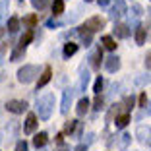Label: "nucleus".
Masks as SVG:
<instances>
[{"instance_id":"obj_34","label":"nucleus","mask_w":151,"mask_h":151,"mask_svg":"<svg viewBox=\"0 0 151 151\" xmlns=\"http://www.w3.org/2000/svg\"><path fill=\"white\" fill-rule=\"evenodd\" d=\"M132 10H134V14H136V16H139V14H142V6H138V4H134Z\"/></svg>"},{"instance_id":"obj_17","label":"nucleus","mask_w":151,"mask_h":151,"mask_svg":"<svg viewBox=\"0 0 151 151\" xmlns=\"http://www.w3.org/2000/svg\"><path fill=\"white\" fill-rule=\"evenodd\" d=\"M145 37H147V29L145 27H138V29H136V43L143 45L145 43Z\"/></svg>"},{"instance_id":"obj_4","label":"nucleus","mask_w":151,"mask_h":151,"mask_svg":"<svg viewBox=\"0 0 151 151\" xmlns=\"http://www.w3.org/2000/svg\"><path fill=\"white\" fill-rule=\"evenodd\" d=\"M6 109H8V112L22 114V112L27 111V103H25V101H19V99H12V101L6 103Z\"/></svg>"},{"instance_id":"obj_38","label":"nucleus","mask_w":151,"mask_h":151,"mask_svg":"<svg viewBox=\"0 0 151 151\" xmlns=\"http://www.w3.org/2000/svg\"><path fill=\"white\" fill-rule=\"evenodd\" d=\"M85 2H93V0H85Z\"/></svg>"},{"instance_id":"obj_10","label":"nucleus","mask_w":151,"mask_h":151,"mask_svg":"<svg viewBox=\"0 0 151 151\" xmlns=\"http://www.w3.org/2000/svg\"><path fill=\"white\" fill-rule=\"evenodd\" d=\"M47 142H49V136H47V132H39L35 134V138H33V145L39 149V147H45L47 145Z\"/></svg>"},{"instance_id":"obj_15","label":"nucleus","mask_w":151,"mask_h":151,"mask_svg":"<svg viewBox=\"0 0 151 151\" xmlns=\"http://www.w3.org/2000/svg\"><path fill=\"white\" fill-rule=\"evenodd\" d=\"M101 60H103V50L101 49H97L93 52V56H91V66L97 70V68H101Z\"/></svg>"},{"instance_id":"obj_36","label":"nucleus","mask_w":151,"mask_h":151,"mask_svg":"<svg viewBox=\"0 0 151 151\" xmlns=\"http://www.w3.org/2000/svg\"><path fill=\"white\" fill-rule=\"evenodd\" d=\"M74 151H87V147H85V145H83V143H80V145L76 147V149H74Z\"/></svg>"},{"instance_id":"obj_9","label":"nucleus","mask_w":151,"mask_h":151,"mask_svg":"<svg viewBox=\"0 0 151 151\" xmlns=\"http://www.w3.org/2000/svg\"><path fill=\"white\" fill-rule=\"evenodd\" d=\"M50 78H52V70H50V66H47L43 70V74H41L39 78V83H37V87H45V85L50 81Z\"/></svg>"},{"instance_id":"obj_28","label":"nucleus","mask_w":151,"mask_h":151,"mask_svg":"<svg viewBox=\"0 0 151 151\" xmlns=\"http://www.w3.org/2000/svg\"><path fill=\"white\" fill-rule=\"evenodd\" d=\"M132 139V136H128V134H124V136H120V142H118V147L120 149H126V145H128V142Z\"/></svg>"},{"instance_id":"obj_16","label":"nucleus","mask_w":151,"mask_h":151,"mask_svg":"<svg viewBox=\"0 0 151 151\" xmlns=\"http://www.w3.org/2000/svg\"><path fill=\"white\" fill-rule=\"evenodd\" d=\"M76 52H78V45H76V43H66V45H64V56H66V58L74 56Z\"/></svg>"},{"instance_id":"obj_5","label":"nucleus","mask_w":151,"mask_h":151,"mask_svg":"<svg viewBox=\"0 0 151 151\" xmlns=\"http://www.w3.org/2000/svg\"><path fill=\"white\" fill-rule=\"evenodd\" d=\"M128 12V8H126V2L124 0H114V6H112V12H111V16L112 18H122L124 14Z\"/></svg>"},{"instance_id":"obj_29","label":"nucleus","mask_w":151,"mask_h":151,"mask_svg":"<svg viewBox=\"0 0 151 151\" xmlns=\"http://www.w3.org/2000/svg\"><path fill=\"white\" fill-rule=\"evenodd\" d=\"M101 89H103V78H101V76H99L97 80H95V85H93V91H95V93H97V95H101Z\"/></svg>"},{"instance_id":"obj_31","label":"nucleus","mask_w":151,"mask_h":151,"mask_svg":"<svg viewBox=\"0 0 151 151\" xmlns=\"http://www.w3.org/2000/svg\"><path fill=\"white\" fill-rule=\"evenodd\" d=\"M16 151H27V143H25V142H18V145H16Z\"/></svg>"},{"instance_id":"obj_11","label":"nucleus","mask_w":151,"mask_h":151,"mask_svg":"<svg viewBox=\"0 0 151 151\" xmlns=\"http://www.w3.org/2000/svg\"><path fill=\"white\" fill-rule=\"evenodd\" d=\"M136 138H139L142 142H149V139H151V128H147V126H139V128L136 130Z\"/></svg>"},{"instance_id":"obj_7","label":"nucleus","mask_w":151,"mask_h":151,"mask_svg":"<svg viewBox=\"0 0 151 151\" xmlns=\"http://www.w3.org/2000/svg\"><path fill=\"white\" fill-rule=\"evenodd\" d=\"M70 103H72V89H64V93H62V107H60L62 114H66V112H68Z\"/></svg>"},{"instance_id":"obj_30","label":"nucleus","mask_w":151,"mask_h":151,"mask_svg":"<svg viewBox=\"0 0 151 151\" xmlns=\"http://www.w3.org/2000/svg\"><path fill=\"white\" fill-rule=\"evenodd\" d=\"M93 105H95V111H101V109H103V97H99V95H97V97H95V101H93Z\"/></svg>"},{"instance_id":"obj_2","label":"nucleus","mask_w":151,"mask_h":151,"mask_svg":"<svg viewBox=\"0 0 151 151\" xmlns=\"http://www.w3.org/2000/svg\"><path fill=\"white\" fill-rule=\"evenodd\" d=\"M37 74H39L37 66H33V64H25L23 68L18 70V81H19V83H31V81L35 80Z\"/></svg>"},{"instance_id":"obj_18","label":"nucleus","mask_w":151,"mask_h":151,"mask_svg":"<svg viewBox=\"0 0 151 151\" xmlns=\"http://www.w3.org/2000/svg\"><path fill=\"white\" fill-rule=\"evenodd\" d=\"M128 122H130V114H118V116H116V120H114L116 128H126Z\"/></svg>"},{"instance_id":"obj_22","label":"nucleus","mask_w":151,"mask_h":151,"mask_svg":"<svg viewBox=\"0 0 151 151\" xmlns=\"http://www.w3.org/2000/svg\"><path fill=\"white\" fill-rule=\"evenodd\" d=\"M23 54H25V49H22V47H18V49L14 50L12 54H10V60H12V62H18L19 58L23 56Z\"/></svg>"},{"instance_id":"obj_1","label":"nucleus","mask_w":151,"mask_h":151,"mask_svg":"<svg viewBox=\"0 0 151 151\" xmlns=\"http://www.w3.org/2000/svg\"><path fill=\"white\" fill-rule=\"evenodd\" d=\"M54 107V95L52 93H47L43 97L37 99V116L41 120H49L50 118V112H52Z\"/></svg>"},{"instance_id":"obj_20","label":"nucleus","mask_w":151,"mask_h":151,"mask_svg":"<svg viewBox=\"0 0 151 151\" xmlns=\"http://www.w3.org/2000/svg\"><path fill=\"white\" fill-rule=\"evenodd\" d=\"M64 12V0H52V14L60 16Z\"/></svg>"},{"instance_id":"obj_25","label":"nucleus","mask_w":151,"mask_h":151,"mask_svg":"<svg viewBox=\"0 0 151 151\" xmlns=\"http://www.w3.org/2000/svg\"><path fill=\"white\" fill-rule=\"evenodd\" d=\"M31 4H33V8H37V10H45L49 6V0H31Z\"/></svg>"},{"instance_id":"obj_8","label":"nucleus","mask_w":151,"mask_h":151,"mask_svg":"<svg viewBox=\"0 0 151 151\" xmlns=\"http://www.w3.org/2000/svg\"><path fill=\"white\" fill-rule=\"evenodd\" d=\"M114 35L118 37V39H128V37H130L128 25H124V23H116V25H114Z\"/></svg>"},{"instance_id":"obj_27","label":"nucleus","mask_w":151,"mask_h":151,"mask_svg":"<svg viewBox=\"0 0 151 151\" xmlns=\"http://www.w3.org/2000/svg\"><path fill=\"white\" fill-rule=\"evenodd\" d=\"M76 126H78V120H68L66 126H64V132H66V134H72L76 130Z\"/></svg>"},{"instance_id":"obj_12","label":"nucleus","mask_w":151,"mask_h":151,"mask_svg":"<svg viewBox=\"0 0 151 151\" xmlns=\"http://www.w3.org/2000/svg\"><path fill=\"white\" fill-rule=\"evenodd\" d=\"M105 68H107V72H116L120 68V58L118 56H111L107 58V62H105Z\"/></svg>"},{"instance_id":"obj_14","label":"nucleus","mask_w":151,"mask_h":151,"mask_svg":"<svg viewBox=\"0 0 151 151\" xmlns=\"http://www.w3.org/2000/svg\"><path fill=\"white\" fill-rule=\"evenodd\" d=\"M87 109H89V99L83 97V99H80V103H78V109H76V112H78V116H83L85 112H87Z\"/></svg>"},{"instance_id":"obj_3","label":"nucleus","mask_w":151,"mask_h":151,"mask_svg":"<svg viewBox=\"0 0 151 151\" xmlns=\"http://www.w3.org/2000/svg\"><path fill=\"white\" fill-rule=\"evenodd\" d=\"M105 27V19L99 18V16H93V18H89L87 22L83 23V25L80 27V31H87V33H95L99 31V29H103Z\"/></svg>"},{"instance_id":"obj_6","label":"nucleus","mask_w":151,"mask_h":151,"mask_svg":"<svg viewBox=\"0 0 151 151\" xmlns=\"http://www.w3.org/2000/svg\"><path fill=\"white\" fill-rule=\"evenodd\" d=\"M37 128V114L35 112H29L25 118V126H23V132L25 134H33Z\"/></svg>"},{"instance_id":"obj_37","label":"nucleus","mask_w":151,"mask_h":151,"mask_svg":"<svg viewBox=\"0 0 151 151\" xmlns=\"http://www.w3.org/2000/svg\"><path fill=\"white\" fill-rule=\"evenodd\" d=\"M58 151H70V147H66V145H62V143H60V147H58Z\"/></svg>"},{"instance_id":"obj_33","label":"nucleus","mask_w":151,"mask_h":151,"mask_svg":"<svg viewBox=\"0 0 151 151\" xmlns=\"http://www.w3.org/2000/svg\"><path fill=\"white\" fill-rule=\"evenodd\" d=\"M145 68H147V70H151V52L145 56Z\"/></svg>"},{"instance_id":"obj_13","label":"nucleus","mask_w":151,"mask_h":151,"mask_svg":"<svg viewBox=\"0 0 151 151\" xmlns=\"http://www.w3.org/2000/svg\"><path fill=\"white\" fill-rule=\"evenodd\" d=\"M33 37H35V35H33V29H27V31H25V33L22 35V39H19V45H18V47H22V49H25L27 45H29V43L33 41Z\"/></svg>"},{"instance_id":"obj_19","label":"nucleus","mask_w":151,"mask_h":151,"mask_svg":"<svg viewBox=\"0 0 151 151\" xmlns=\"http://www.w3.org/2000/svg\"><path fill=\"white\" fill-rule=\"evenodd\" d=\"M101 43L105 45V47H107L109 50H116V41L112 39L111 35H105V37H103V39H101Z\"/></svg>"},{"instance_id":"obj_23","label":"nucleus","mask_w":151,"mask_h":151,"mask_svg":"<svg viewBox=\"0 0 151 151\" xmlns=\"http://www.w3.org/2000/svg\"><path fill=\"white\" fill-rule=\"evenodd\" d=\"M37 19H39V18H37L35 14H31V16H25V18H23V23H25L27 27H35L37 25Z\"/></svg>"},{"instance_id":"obj_32","label":"nucleus","mask_w":151,"mask_h":151,"mask_svg":"<svg viewBox=\"0 0 151 151\" xmlns=\"http://www.w3.org/2000/svg\"><path fill=\"white\" fill-rule=\"evenodd\" d=\"M145 105H147V95L142 93L139 95V107H145Z\"/></svg>"},{"instance_id":"obj_24","label":"nucleus","mask_w":151,"mask_h":151,"mask_svg":"<svg viewBox=\"0 0 151 151\" xmlns=\"http://www.w3.org/2000/svg\"><path fill=\"white\" fill-rule=\"evenodd\" d=\"M89 83V72L87 70H81V80H80V89H85Z\"/></svg>"},{"instance_id":"obj_26","label":"nucleus","mask_w":151,"mask_h":151,"mask_svg":"<svg viewBox=\"0 0 151 151\" xmlns=\"http://www.w3.org/2000/svg\"><path fill=\"white\" fill-rule=\"evenodd\" d=\"M6 14H8V0H0V22L4 19Z\"/></svg>"},{"instance_id":"obj_35","label":"nucleus","mask_w":151,"mask_h":151,"mask_svg":"<svg viewBox=\"0 0 151 151\" xmlns=\"http://www.w3.org/2000/svg\"><path fill=\"white\" fill-rule=\"evenodd\" d=\"M97 2H99V6H103V8L111 4V0H97Z\"/></svg>"},{"instance_id":"obj_21","label":"nucleus","mask_w":151,"mask_h":151,"mask_svg":"<svg viewBox=\"0 0 151 151\" xmlns=\"http://www.w3.org/2000/svg\"><path fill=\"white\" fill-rule=\"evenodd\" d=\"M18 29H19V19L12 16V18L8 19V31H10V33H16Z\"/></svg>"}]
</instances>
